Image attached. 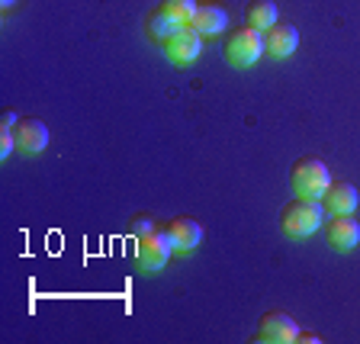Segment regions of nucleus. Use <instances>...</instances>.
I'll return each instance as SVG.
<instances>
[{
  "label": "nucleus",
  "mask_w": 360,
  "mask_h": 344,
  "mask_svg": "<svg viewBox=\"0 0 360 344\" xmlns=\"http://www.w3.org/2000/svg\"><path fill=\"white\" fill-rule=\"evenodd\" d=\"M325 222V206L322 200H309V196H292L280 210V229L292 238H309L312 232H319Z\"/></svg>",
  "instance_id": "obj_1"
},
{
  "label": "nucleus",
  "mask_w": 360,
  "mask_h": 344,
  "mask_svg": "<svg viewBox=\"0 0 360 344\" xmlns=\"http://www.w3.org/2000/svg\"><path fill=\"white\" fill-rule=\"evenodd\" d=\"M264 52H267L264 49V32L255 30V26H238L222 42V58L232 68H251Z\"/></svg>",
  "instance_id": "obj_2"
},
{
  "label": "nucleus",
  "mask_w": 360,
  "mask_h": 344,
  "mask_svg": "<svg viewBox=\"0 0 360 344\" xmlns=\"http://www.w3.org/2000/svg\"><path fill=\"white\" fill-rule=\"evenodd\" d=\"M331 184L328 167L319 161V158H300L296 165L290 167V187L296 196H309V200H322L325 187Z\"/></svg>",
  "instance_id": "obj_3"
},
{
  "label": "nucleus",
  "mask_w": 360,
  "mask_h": 344,
  "mask_svg": "<svg viewBox=\"0 0 360 344\" xmlns=\"http://www.w3.org/2000/svg\"><path fill=\"white\" fill-rule=\"evenodd\" d=\"M171 251H174V245H171V238H167L165 225H155L151 232L135 238V264L142 270H148V274L165 267V264L171 261Z\"/></svg>",
  "instance_id": "obj_4"
},
{
  "label": "nucleus",
  "mask_w": 360,
  "mask_h": 344,
  "mask_svg": "<svg viewBox=\"0 0 360 344\" xmlns=\"http://www.w3.org/2000/svg\"><path fill=\"white\" fill-rule=\"evenodd\" d=\"M161 49H165V55H167V61H171V65L187 68V65H193V61L200 58L202 36L193 30V26H180L171 39H165V42H161Z\"/></svg>",
  "instance_id": "obj_5"
},
{
  "label": "nucleus",
  "mask_w": 360,
  "mask_h": 344,
  "mask_svg": "<svg viewBox=\"0 0 360 344\" xmlns=\"http://www.w3.org/2000/svg\"><path fill=\"white\" fill-rule=\"evenodd\" d=\"M300 335V325L292 322L286 312L280 309H270V312L261 315V322H257V341H267V344H292Z\"/></svg>",
  "instance_id": "obj_6"
},
{
  "label": "nucleus",
  "mask_w": 360,
  "mask_h": 344,
  "mask_svg": "<svg viewBox=\"0 0 360 344\" xmlns=\"http://www.w3.org/2000/svg\"><path fill=\"white\" fill-rule=\"evenodd\" d=\"M13 139H16V151L22 155H39L49 145V126L36 116H22L13 126Z\"/></svg>",
  "instance_id": "obj_7"
},
{
  "label": "nucleus",
  "mask_w": 360,
  "mask_h": 344,
  "mask_svg": "<svg viewBox=\"0 0 360 344\" xmlns=\"http://www.w3.org/2000/svg\"><path fill=\"white\" fill-rule=\"evenodd\" d=\"M325 238H328L331 248L338 251H351L360 241V222L354 219V212H338L325 222Z\"/></svg>",
  "instance_id": "obj_8"
},
{
  "label": "nucleus",
  "mask_w": 360,
  "mask_h": 344,
  "mask_svg": "<svg viewBox=\"0 0 360 344\" xmlns=\"http://www.w3.org/2000/svg\"><path fill=\"white\" fill-rule=\"evenodd\" d=\"M187 26H193L200 36H219V32H225V26H229V13H225V7L216 4V0H202Z\"/></svg>",
  "instance_id": "obj_9"
},
{
  "label": "nucleus",
  "mask_w": 360,
  "mask_h": 344,
  "mask_svg": "<svg viewBox=\"0 0 360 344\" xmlns=\"http://www.w3.org/2000/svg\"><path fill=\"white\" fill-rule=\"evenodd\" d=\"M357 203H360L357 187L347 184V180H331L322 193V206H325V212H331V216H338V212H354Z\"/></svg>",
  "instance_id": "obj_10"
},
{
  "label": "nucleus",
  "mask_w": 360,
  "mask_h": 344,
  "mask_svg": "<svg viewBox=\"0 0 360 344\" xmlns=\"http://www.w3.org/2000/svg\"><path fill=\"white\" fill-rule=\"evenodd\" d=\"M296 45H300V32H296V26H290V23H274V26L264 32V49H267V55H274V58H290V55L296 52Z\"/></svg>",
  "instance_id": "obj_11"
},
{
  "label": "nucleus",
  "mask_w": 360,
  "mask_h": 344,
  "mask_svg": "<svg viewBox=\"0 0 360 344\" xmlns=\"http://www.w3.org/2000/svg\"><path fill=\"white\" fill-rule=\"evenodd\" d=\"M167 229V238H171L174 251H193L196 245L202 241V225L190 216H177L165 225Z\"/></svg>",
  "instance_id": "obj_12"
},
{
  "label": "nucleus",
  "mask_w": 360,
  "mask_h": 344,
  "mask_svg": "<svg viewBox=\"0 0 360 344\" xmlns=\"http://www.w3.org/2000/svg\"><path fill=\"white\" fill-rule=\"evenodd\" d=\"M277 4L274 0H248L245 7V23L248 26H255V30L267 32L274 23H277Z\"/></svg>",
  "instance_id": "obj_13"
},
{
  "label": "nucleus",
  "mask_w": 360,
  "mask_h": 344,
  "mask_svg": "<svg viewBox=\"0 0 360 344\" xmlns=\"http://www.w3.org/2000/svg\"><path fill=\"white\" fill-rule=\"evenodd\" d=\"M145 26H148V36L155 39V42H165V39H171L174 32L180 30V23L174 20V16H167L165 10L158 7L148 13V20H145Z\"/></svg>",
  "instance_id": "obj_14"
},
{
  "label": "nucleus",
  "mask_w": 360,
  "mask_h": 344,
  "mask_svg": "<svg viewBox=\"0 0 360 344\" xmlns=\"http://www.w3.org/2000/svg\"><path fill=\"white\" fill-rule=\"evenodd\" d=\"M158 7L165 10L167 16H174V20H177L180 26H187V23L193 20L196 7H200V0H161Z\"/></svg>",
  "instance_id": "obj_15"
},
{
  "label": "nucleus",
  "mask_w": 360,
  "mask_h": 344,
  "mask_svg": "<svg viewBox=\"0 0 360 344\" xmlns=\"http://www.w3.org/2000/svg\"><path fill=\"white\" fill-rule=\"evenodd\" d=\"M151 229H155V219H151L148 212H139V216H132V222H129V232H132V238L151 232Z\"/></svg>",
  "instance_id": "obj_16"
},
{
  "label": "nucleus",
  "mask_w": 360,
  "mask_h": 344,
  "mask_svg": "<svg viewBox=\"0 0 360 344\" xmlns=\"http://www.w3.org/2000/svg\"><path fill=\"white\" fill-rule=\"evenodd\" d=\"M16 148L13 129H0V158H10V151Z\"/></svg>",
  "instance_id": "obj_17"
},
{
  "label": "nucleus",
  "mask_w": 360,
  "mask_h": 344,
  "mask_svg": "<svg viewBox=\"0 0 360 344\" xmlns=\"http://www.w3.org/2000/svg\"><path fill=\"white\" fill-rule=\"evenodd\" d=\"M16 122H20V116H16V113H4V116H0V129H13Z\"/></svg>",
  "instance_id": "obj_18"
},
{
  "label": "nucleus",
  "mask_w": 360,
  "mask_h": 344,
  "mask_svg": "<svg viewBox=\"0 0 360 344\" xmlns=\"http://www.w3.org/2000/svg\"><path fill=\"white\" fill-rule=\"evenodd\" d=\"M296 341H302V344H309V341H312V344H319V341H322V338H319V335H312V331H300V335H296Z\"/></svg>",
  "instance_id": "obj_19"
},
{
  "label": "nucleus",
  "mask_w": 360,
  "mask_h": 344,
  "mask_svg": "<svg viewBox=\"0 0 360 344\" xmlns=\"http://www.w3.org/2000/svg\"><path fill=\"white\" fill-rule=\"evenodd\" d=\"M10 4H13V0H4V7H10Z\"/></svg>",
  "instance_id": "obj_20"
}]
</instances>
